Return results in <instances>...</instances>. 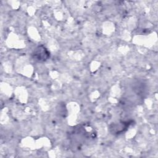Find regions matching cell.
Instances as JSON below:
<instances>
[{"mask_svg": "<svg viewBox=\"0 0 158 158\" xmlns=\"http://www.w3.org/2000/svg\"><path fill=\"white\" fill-rule=\"evenodd\" d=\"M32 56L35 60L40 62H43L48 59L50 57V53L43 45H40L34 50Z\"/></svg>", "mask_w": 158, "mask_h": 158, "instance_id": "6da1fadb", "label": "cell"}]
</instances>
